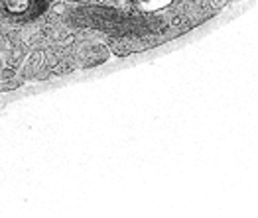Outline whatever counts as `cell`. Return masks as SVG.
Masks as SVG:
<instances>
[{
    "label": "cell",
    "instance_id": "6da1fadb",
    "mask_svg": "<svg viewBox=\"0 0 258 218\" xmlns=\"http://www.w3.org/2000/svg\"><path fill=\"white\" fill-rule=\"evenodd\" d=\"M4 12L20 22H32L43 14L49 6V0H0Z\"/></svg>",
    "mask_w": 258,
    "mask_h": 218
}]
</instances>
